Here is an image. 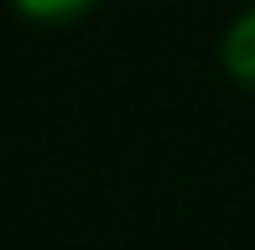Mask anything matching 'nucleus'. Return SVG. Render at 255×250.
Returning a JSON list of instances; mask_svg holds the SVG:
<instances>
[{
    "label": "nucleus",
    "instance_id": "nucleus-1",
    "mask_svg": "<svg viewBox=\"0 0 255 250\" xmlns=\"http://www.w3.org/2000/svg\"><path fill=\"white\" fill-rule=\"evenodd\" d=\"M219 68L235 78L245 94H255V5H245L219 37Z\"/></svg>",
    "mask_w": 255,
    "mask_h": 250
},
{
    "label": "nucleus",
    "instance_id": "nucleus-2",
    "mask_svg": "<svg viewBox=\"0 0 255 250\" xmlns=\"http://www.w3.org/2000/svg\"><path fill=\"white\" fill-rule=\"evenodd\" d=\"M16 16H26L31 26H68V21H84L99 0H10Z\"/></svg>",
    "mask_w": 255,
    "mask_h": 250
}]
</instances>
